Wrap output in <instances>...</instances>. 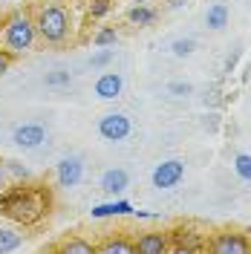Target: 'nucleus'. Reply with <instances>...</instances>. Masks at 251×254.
Here are the masks:
<instances>
[{
  "instance_id": "f257e3e1",
  "label": "nucleus",
  "mask_w": 251,
  "mask_h": 254,
  "mask_svg": "<svg viewBox=\"0 0 251 254\" xmlns=\"http://www.w3.org/2000/svg\"><path fill=\"white\" fill-rule=\"evenodd\" d=\"M55 208V196L44 179H15L12 185L0 190V217L15 225L32 228L49 220Z\"/></svg>"
},
{
  "instance_id": "f03ea898",
  "label": "nucleus",
  "mask_w": 251,
  "mask_h": 254,
  "mask_svg": "<svg viewBox=\"0 0 251 254\" xmlns=\"http://www.w3.org/2000/svg\"><path fill=\"white\" fill-rule=\"evenodd\" d=\"M35 32L44 44H61L69 35V12L63 9L61 3H44L35 9Z\"/></svg>"
},
{
  "instance_id": "7ed1b4c3",
  "label": "nucleus",
  "mask_w": 251,
  "mask_h": 254,
  "mask_svg": "<svg viewBox=\"0 0 251 254\" xmlns=\"http://www.w3.org/2000/svg\"><path fill=\"white\" fill-rule=\"evenodd\" d=\"M35 38H38V32H35V20H32V15H26V12H12V15L3 20L0 41H3V47L6 49H12L15 55L17 52L32 49Z\"/></svg>"
},
{
  "instance_id": "20e7f679",
  "label": "nucleus",
  "mask_w": 251,
  "mask_h": 254,
  "mask_svg": "<svg viewBox=\"0 0 251 254\" xmlns=\"http://www.w3.org/2000/svg\"><path fill=\"white\" fill-rule=\"evenodd\" d=\"M211 254H251V234L240 228H217L208 234V249Z\"/></svg>"
},
{
  "instance_id": "39448f33",
  "label": "nucleus",
  "mask_w": 251,
  "mask_h": 254,
  "mask_svg": "<svg viewBox=\"0 0 251 254\" xmlns=\"http://www.w3.org/2000/svg\"><path fill=\"white\" fill-rule=\"evenodd\" d=\"M171 237V252L173 254H196V252H205L208 249V234H202L196 225L190 222H179L168 231Z\"/></svg>"
},
{
  "instance_id": "423d86ee",
  "label": "nucleus",
  "mask_w": 251,
  "mask_h": 254,
  "mask_svg": "<svg viewBox=\"0 0 251 254\" xmlns=\"http://www.w3.org/2000/svg\"><path fill=\"white\" fill-rule=\"evenodd\" d=\"M182 176H185V162H179V159H165V162H159L156 168H153L150 182H153V188H159V190H171L182 182Z\"/></svg>"
},
{
  "instance_id": "0eeeda50",
  "label": "nucleus",
  "mask_w": 251,
  "mask_h": 254,
  "mask_svg": "<svg viewBox=\"0 0 251 254\" xmlns=\"http://www.w3.org/2000/svg\"><path fill=\"white\" fill-rule=\"evenodd\" d=\"M130 130H133V125H130V119L125 113H107V116L98 119V133H101L104 142H125L130 136Z\"/></svg>"
},
{
  "instance_id": "6e6552de",
  "label": "nucleus",
  "mask_w": 251,
  "mask_h": 254,
  "mask_svg": "<svg viewBox=\"0 0 251 254\" xmlns=\"http://www.w3.org/2000/svg\"><path fill=\"white\" fill-rule=\"evenodd\" d=\"M12 142L23 150H35L47 142V127L38 125V122H26V125H17L12 130Z\"/></svg>"
},
{
  "instance_id": "1a4fd4ad",
  "label": "nucleus",
  "mask_w": 251,
  "mask_h": 254,
  "mask_svg": "<svg viewBox=\"0 0 251 254\" xmlns=\"http://www.w3.org/2000/svg\"><path fill=\"white\" fill-rule=\"evenodd\" d=\"M84 176V162L78 156H63L58 165H55V179L61 188H75Z\"/></svg>"
},
{
  "instance_id": "9d476101",
  "label": "nucleus",
  "mask_w": 251,
  "mask_h": 254,
  "mask_svg": "<svg viewBox=\"0 0 251 254\" xmlns=\"http://www.w3.org/2000/svg\"><path fill=\"white\" fill-rule=\"evenodd\" d=\"M171 252V237L168 231H144L136 237V254H168Z\"/></svg>"
},
{
  "instance_id": "9b49d317",
  "label": "nucleus",
  "mask_w": 251,
  "mask_h": 254,
  "mask_svg": "<svg viewBox=\"0 0 251 254\" xmlns=\"http://www.w3.org/2000/svg\"><path fill=\"white\" fill-rule=\"evenodd\" d=\"M95 252L98 254H136V240H130L125 231H116L107 240H101L95 246Z\"/></svg>"
},
{
  "instance_id": "f8f14e48",
  "label": "nucleus",
  "mask_w": 251,
  "mask_h": 254,
  "mask_svg": "<svg viewBox=\"0 0 251 254\" xmlns=\"http://www.w3.org/2000/svg\"><path fill=\"white\" fill-rule=\"evenodd\" d=\"M122 87H125V81H122L119 72H104V75H98V81H95V95L104 98V101H113V98L122 95Z\"/></svg>"
},
{
  "instance_id": "ddd939ff",
  "label": "nucleus",
  "mask_w": 251,
  "mask_h": 254,
  "mask_svg": "<svg viewBox=\"0 0 251 254\" xmlns=\"http://www.w3.org/2000/svg\"><path fill=\"white\" fill-rule=\"evenodd\" d=\"M127 185H130V174H127L125 168H110V171L101 174V190H107L113 196L125 193Z\"/></svg>"
},
{
  "instance_id": "4468645a",
  "label": "nucleus",
  "mask_w": 251,
  "mask_h": 254,
  "mask_svg": "<svg viewBox=\"0 0 251 254\" xmlns=\"http://www.w3.org/2000/svg\"><path fill=\"white\" fill-rule=\"evenodd\" d=\"M49 252H61V254H95V243L84 240L81 234H66L61 243H55Z\"/></svg>"
},
{
  "instance_id": "2eb2a0df",
  "label": "nucleus",
  "mask_w": 251,
  "mask_h": 254,
  "mask_svg": "<svg viewBox=\"0 0 251 254\" xmlns=\"http://www.w3.org/2000/svg\"><path fill=\"white\" fill-rule=\"evenodd\" d=\"M205 23H208V29L220 32L228 26V6L225 3H214V6H208V12H205Z\"/></svg>"
},
{
  "instance_id": "dca6fc26",
  "label": "nucleus",
  "mask_w": 251,
  "mask_h": 254,
  "mask_svg": "<svg viewBox=\"0 0 251 254\" xmlns=\"http://www.w3.org/2000/svg\"><path fill=\"white\" fill-rule=\"evenodd\" d=\"M156 17H159L156 9H150V6H144V3H136V6L127 12V20H130L133 26H150Z\"/></svg>"
},
{
  "instance_id": "f3484780",
  "label": "nucleus",
  "mask_w": 251,
  "mask_h": 254,
  "mask_svg": "<svg viewBox=\"0 0 251 254\" xmlns=\"http://www.w3.org/2000/svg\"><path fill=\"white\" fill-rule=\"evenodd\" d=\"M20 243H23V237L17 234L15 228H6V225H0V254L17 252V249H20Z\"/></svg>"
},
{
  "instance_id": "a211bd4d",
  "label": "nucleus",
  "mask_w": 251,
  "mask_h": 254,
  "mask_svg": "<svg viewBox=\"0 0 251 254\" xmlns=\"http://www.w3.org/2000/svg\"><path fill=\"white\" fill-rule=\"evenodd\" d=\"M133 205L130 202H110V205H95L93 208V217H119V214H130Z\"/></svg>"
},
{
  "instance_id": "6ab92c4d",
  "label": "nucleus",
  "mask_w": 251,
  "mask_h": 254,
  "mask_svg": "<svg viewBox=\"0 0 251 254\" xmlns=\"http://www.w3.org/2000/svg\"><path fill=\"white\" fill-rule=\"evenodd\" d=\"M193 49H196V41L193 38H176L171 44V52L176 58H188V55H193Z\"/></svg>"
},
{
  "instance_id": "aec40b11",
  "label": "nucleus",
  "mask_w": 251,
  "mask_h": 254,
  "mask_svg": "<svg viewBox=\"0 0 251 254\" xmlns=\"http://www.w3.org/2000/svg\"><path fill=\"white\" fill-rule=\"evenodd\" d=\"M234 171L243 182H251V153H237L234 156Z\"/></svg>"
},
{
  "instance_id": "412c9836",
  "label": "nucleus",
  "mask_w": 251,
  "mask_h": 254,
  "mask_svg": "<svg viewBox=\"0 0 251 254\" xmlns=\"http://www.w3.org/2000/svg\"><path fill=\"white\" fill-rule=\"evenodd\" d=\"M116 41H119V32L110 29V26H107V29H98L93 35V44L98 49H101V47H110V44H116Z\"/></svg>"
},
{
  "instance_id": "4be33fe9",
  "label": "nucleus",
  "mask_w": 251,
  "mask_h": 254,
  "mask_svg": "<svg viewBox=\"0 0 251 254\" xmlns=\"http://www.w3.org/2000/svg\"><path fill=\"white\" fill-rule=\"evenodd\" d=\"M6 174L9 176H15V179H29V168H26V165H20V162H17V159H9V162H6Z\"/></svg>"
},
{
  "instance_id": "5701e85b",
  "label": "nucleus",
  "mask_w": 251,
  "mask_h": 254,
  "mask_svg": "<svg viewBox=\"0 0 251 254\" xmlns=\"http://www.w3.org/2000/svg\"><path fill=\"white\" fill-rule=\"evenodd\" d=\"M47 87H66L69 84V72H63V69H55V72H47Z\"/></svg>"
},
{
  "instance_id": "b1692460",
  "label": "nucleus",
  "mask_w": 251,
  "mask_h": 254,
  "mask_svg": "<svg viewBox=\"0 0 251 254\" xmlns=\"http://www.w3.org/2000/svg\"><path fill=\"white\" fill-rule=\"evenodd\" d=\"M12 64H15V52L12 49H0V78L12 69Z\"/></svg>"
},
{
  "instance_id": "393cba45",
  "label": "nucleus",
  "mask_w": 251,
  "mask_h": 254,
  "mask_svg": "<svg viewBox=\"0 0 251 254\" xmlns=\"http://www.w3.org/2000/svg\"><path fill=\"white\" fill-rule=\"evenodd\" d=\"M110 12V0H90V17H101Z\"/></svg>"
},
{
  "instance_id": "a878e982",
  "label": "nucleus",
  "mask_w": 251,
  "mask_h": 254,
  "mask_svg": "<svg viewBox=\"0 0 251 254\" xmlns=\"http://www.w3.org/2000/svg\"><path fill=\"white\" fill-rule=\"evenodd\" d=\"M110 61H113V52L101 47V52H95L93 58H90V66H107Z\"/></svg>"
},
{
  "instance_id": "bb28decb",
  "label": "nucleus",
  "mask_w": 251,
  "mask_h": 254,
  "mask_svg": "<svg viewBox=\"0 0 251 254\" xmlns=\"http://www.w3.org/2000/svg\"><path fill=\"white\" fill-rule=\"evenodd\" d=\"M168 90H171L173 95H190V93H193V87H190V84H182V81H173V84H168Z\"/></svg>"
},
{
  "instance_id": "cd10ccee",
  "label": "nucleus",
  "mask_w": 251,
  "mask_h": 254,
  "mask_svg": "<svg viewBox=\"0 0 251 254\" xmlns=\"http://www.w3.org/2000/svg\"><path fill=\"white\" fill-rule=\"evenodd\" d=\"M6 179H9V174H6V162L0 159V190H3V188H6V185H9Z\"/></svg>"
},
{
  "instance_id": "c85d7f7f",
  "label": "nucleus",
  "mask_w": 251,
  "mask_h": 254,
  "mask_svg": "<svg viewBox=\"0 0 251 254\" xmlns=\"http://www.w3.org/2000/svg\"><path fill=\"white\" fill-rule=\"evenodd\" d=\"M130 3H147V0H130Z\"/></svg>"
}]
</instances>
